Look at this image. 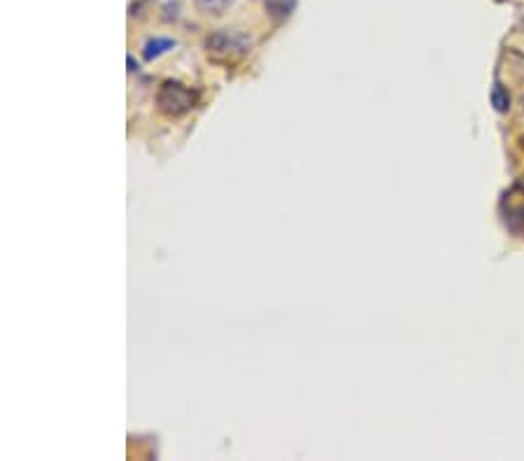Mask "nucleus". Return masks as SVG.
<instances>
[{"mask_svg":"<svg viewBox=\"0 0 524 461\" xmlns=\"http://www.w3.org/2000/svg\"><path fill=\"white\" fill-rule=\"evenodd\" d=\"M177 42L170 40V38H161V35H156V38H149L145 42V47H142V58L145 61H156L159 56L168 54L170 49H175Z\"/></svg>","mask_w":524,"mask_h":461,"instance_id":"obj_3","label":"nucleus"},{"mask_svg":"<svg viewBox=\"0 0 524 461\" xmlns=\"http://www.w3.org/2000/svg\"><path fill=\"white\" fill-rule=\"evenodd\" d=\"M198 93L177 79H166L156 91V108L166 117H182L196 108Z\"/></svg>","mask_w":524,"mask_h":461,"instance_id":"obj_1","label":"nucleus"},{"mask_svg":"<svg viewBox=\"0 0 524 461\" xmlns=\"http://www.w3.org/2000/svg\"><path fill=\"white\" fill-rule=\"evenodd\" d=\"M294 5L296 3H287L284 5V0H271V14L273 17H278V19H284V17H289V12L294 10Z\"/></svg>","mask_w":524,"mask_h":461,"instance_id":"obj_6","label":"nucleus"},{"mask_svg":"<svg viewBox=\"0 0 524 461\" xmlns=\"http://www.w3.org/2000/svg\"><path fill=\"white\" fill-rule=\"evenodd\" d=\"M207 54L219 56V58H238L245 56L252 47V38L243 31H234V28H222L207 35L205 40Z\"/></svg>","mask_w":524,"mask_h":461,"instance_id":"obj_2","label":"nucleus"},{"mask_svg":"<svg viewBox=\"0 0 524 461\" xmlns=\"http://www.w3.org/2000/svg\"><path fill=\"white\" fill-rule=\"evenodd\" d=\"M236 0H193L196 10L200 14H207V17H222L224 12H229L234 7Z\"/></svg>","mask_w":524,"mask_h":461,"instance_id":"obj_4","label":"nucleus"},{"mask_svg":"<svg viewBox=\"0 0 524 461\" xmlns=\"http://www.w3.org/2000/svg\"><path fill=\"white\" fill-rule=\"evenodd\" d=\"M129 65H131V68H129L131 72H133V70H138V63H133V56H129Z\"/></svg>","mask_w":524,"mask_h":461,"instance_id":"obj_7","label":"nucleus"},{"mask_svg":"<svg viewBox=\"0 0 524 461\" xmlns=\"http://www.w3.org/2000/svg\"><path fill=\"white\" fill-rule=\"evenodd\" d=\"M490 98H492V105L497 112H508V110H511V93L506 91L501 82H497V84L492 86Z\"/></svg>","mask_w":524,"mask_h":461,"instance_id":"obj_5","label":"nucleus"}]
</instances>
